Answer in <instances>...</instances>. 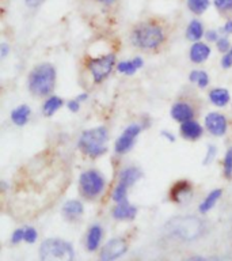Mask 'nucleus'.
Instances as JSON below:
<instances>
[{
    "label": "nucleus",
    "instance_id": "nucleus-37",
    "mask_svg": "<svg viewBox=\"0 0 232 261\" xmlns=\"http://www.w3.org/2000/svg\"><path fill=\"white\" fill-rule=\"evenodd\" d=\"M68 109L71 112H77L79 110V101L77 99H73V101L68 102Z\"/></svg>",
    "mask_w": 232,
    "mask_h": 261
},
{
    "label": "nucleus",
    "instance_id": "nucleus-21",
    "mask_svg": "<svg viewBox=\"0 0 232 261\" xmlns=\"http://www.w3.org/2000/svg\"><path fill=\"white\" fill-rule=\"evenodd\" d=\"M142 65V59L141 57H136L132 61H122L117 67L120 72L126 73V75H133L138 68H141Z\"/></svg>",
    "mask_w": 232,
    "mask_h": 261
},
{
    "label": "nucleus",
    "instance_id": "nucleus-16",
    "mask_svg": "<svg viewBox=\"0 0 232 261\" xmlns=\"http://www.w3.org/2000/svg\"><path fill=\"white\" fill-rule=\"evenodd\" d=\"M137 214V210L133 205H130L128 203L118 204L117 207L113 210V216L118 220L124 219H134V216Z\"/></svg>",
    "mask_w": 232,
    "mask_h": 261
},
{
    "label": "nucleus",
    "instance_id": "nucleus-31",
    "mask_svg": "<svg viewBox=\"0 0 232 261\" xmlns=\"http://www.w3.org/2000/svg\"><path fill=\"white\" fill-rule=\"evenodd\" d=\"M22 241H24V228H18L12 232L11 242L12 244H19Z\"/></svg>",
    "mask_w": 232,
    "mask_h": 261
},
{
    "label": "nucleus",
    "instance_id": "nucleus-10",
    "mask_svg": "<svg viewBox=\"0 0 232 261\" xmlns=\"http://www.w3.org/2000/svg\"><path fill=\"white\" fill-rule=\"evenodd\" d=\"M205 125L211 134L223 136L227 130V118L220 113H209L205 117Z\"/></svg>",
    "mask_w": 232,
    "mask_h": 261
},
{
    "label": "nucleus",
    "instance_id": "nucleus-15",
    "mask_svg": "<svg viewBox=\"0 0 232 261\" xmlns=\"http://www.w3.org/2000/svg\"><path fill=\"white\" fill-rule=\"evenodd\" d=\"M63 214L69 220L77 219L83 214V204L79 200H69L63 207Z\"/></svg>",
    "mask_w": 232,
    "mask_h": 261
},
{
    "label": "nucleus",
    "instance_id": "nucleus-34",
    "mask_svg": "<svg viewBox=\"0 0 232 261\" xmlns=\"http://www.w3.org/2000/svg\"><path fill=\"white\" fill-rule=\"evenodd\" d=\"M187 261H221L220 258H217V257H191V258H189Z\"/></svg>",
    "mask_w": 232,
    "mask_h": 261
},
{
    "label": "nucleus",
    "instance_id": "nucleus-14",
    "mask_svg": "<svg viewBox=\"0 0 232 261\" xmlns=\"http://www.w3.org/2000/svg\"><path fill=\"white\" fill-rule=\"evenodd\" d=\"M211 55V48L204 42H194L190 48V60L193 63H202Z\"/></svg>",
    "mask_w": 232,
    "mask_h": 261
},
{
    "label": "nucleus",
    "instance_id": "nucleus-9",
    "mask_svg": "<svg viewBox=\"0 0 232 261\" xmlns=\"http://www.w3.org/2000/svg\"><path fill=\"white\" fill-rule=\"evenodd\" d=\"M138 134H140V126L137 124H132L128 126L115 142V151L118 154H124L126 151H129Z\"/></svg>",
    "mask_w": 232,
    "mask_h": 261
},
{
    "label": "nucleus",
    "instance_id": "nucleus-28",
    "mask_svg": "<svg viewBox=\"0 0 232 261\" xmlns=\"http://www.w3.org/2000/svg\"><path fill=\"white\" fill-rule=\"evenodd\" d=\"M187 189H189V184L185 182V181L177 184V185L172 188V200H179V196L182 195L183 192H186Z\"/></svg>",
    "mask_w": 232,
    "mask_h": 261
},
{
    "label": "nucleus",
    "instance_id": "nucleus-4",
    "mask_svg": "<svg viewBox=\"0 0 232 261\" xmlns=\"http://www.w3.org/2000/svg\"><path fill=\"white\" fill-rule=\"evenodd\" d=\"M41 261H73L72 246L59 238H49L40 246Z\"/></svg>",
    "mask_w": 232,
    "mask_h": 261
},
{
    "label": "nucleus",
    "instance_id": "nucleus-27",
    "mask_svg": "<svg viewBox=\"0 0 232 261\" xmlns=\"http://www.w3.org/2000/svg\"><path fill=\"white\" fill-rule=\"evenodd\" d=\"M224 174L227 178L232 177V148L227 151L225 158H224Z\"/></svg>",
    "mask_w": 232,
    "mask_h": 261
},
{
    "label": "nucleus",
    "instance_id": "nucleus-35",
    "mask_svg": "<svg viewBox=\"0 0 232 261\" xmlns=\"http://www.w3.org/2000/svg\"><path fill=\"white\" fill-rule=\"evenodd\" d=\"M221 65H223L224 68H231L232 67V57L229 56L228 53L223 57V60H221Z\"/></svg>",
    "mask_w": 232,
    "mask_h": 261
},
{
    "label": "nucleus",
    "instance_id": "nucleus-11",
    "mask_svg": "<svg viewBox=\"0 0 232 261\" xmlns=\"http://www.w3.org/2000/svg\"><path fill=\"white\" fill-rule=\"evenodd\" d=\"M102 236H103V232H102L101 226H98V224L91 226L89 230V234H87V240H85V248H87V250L95 252L99 244H101Z\"/></svg>",
    "mask_w": 232,
    "mask_h": 261
},
{
    "label": "nucleus",
    "instance_id": "nucleus-2",
    "mask_svg": "<svg viewBox=\"0 0 232 261\" xmlns=\"http://www.w3.org/2000/svg\"><path fill=\"white\" fill-rule=\"evenodd\" d=\"M56 69L50 64H40L28 76V89L36 95H48L54 87Z\"/></svg>",
    "mask_w": 232,
    "mask_h": 261
},
{
    "label": "nucleus",
    "instance_id": "nucleus-1",
    "mask_svg": "<svg viewBox=\"0 0 232 261\" xmlns=\"http://www.w3.org/2000/svg\"><path fill=\"white\" fill-rule=\"evenodd\" d=\"M164 230L168 236L178 240L194 241L202 236L205 226L202 220L195 216H175L167 222Z\"/></svg>",
    "mask_w": 232,
    "mask_h": 261
},
{
    "label": "nucleus",
    "instance_id": "nucleus-6",
    "mask_svg": "<svg viewBox=\"0 0 232 261\" xmlns=\"http://www.w3.org/2000/svg\"><path fill=\"white\" fill-rule=\"evenodd\" d=\"M103 188H105V178L102 177L101 173L89 170L80 175V189L85 197H90V199L97 197L101 195Z\"/></svg>",
    "mask_w": 232,
    "mask_h": 261
},
{
    "label": "nucleus",
    "instance_id": "nucleus-38",
    "mask_svg": "<svg viewBox=\"0 0 232 261\" xmlns=\"http://www.w3.org/2000/svg\"><path fill=\"white\" fill-rule=\"evenodd\" d=\"M28 7H38L44 0H24Z\"/></svg>",
    "mask_w": 232,
    "mask_h": 261
},
{
    "label": "nucleus",
    "instance_id": "nucleus-19",
    "mask_svg": "<svg viewBox=\"0 0 232 261\" xmlns=\"http://www.w3.org/2000/svg\"><path fill=\"white\" fill-rule=\"evenodd\" d=\"M28 117H30V108L28 106L20 105L16 109L12 110L11 118L16 125H24L28 121Z\"/></svg>",
    "mask_w": 232,
    "mask_h": 261
},
{
    "label": "nucleus",
    "instance_id": "nucleus-26",
    "mask_svg": "<svg viewBox=\"0 0 232 261\" xmlns=\"http://www.w3.org/2000/svg\"><path fill=\"white\" fill-rule=\"evenodd\" d=\"M126 192H128V187L122 185V184L118 182L117 188L114 189L113 192V200L117 204L126 203Z\"/></svg>",
    "mask_w": 232,
    "mask_h": 261
},
{
    "label": "nucleus",
    "instance_id": "nucleus-7",
    "mask_svg": "<svg viewBox=\"0 0 232 261\" xmlns=\"http://www.w3.org/2000/svg\"><path fill=\"white\" fill-rule=\"evenodd\" d=\"M115 63V56L114 55H106V56L93 59L89 63V68L94 76V81L101 82L103 81L114 67Z\"/></svg>",
    "mask_w": 232,
    "mask_h": 261
},
{
    "label": "nucleus",
    "instance_id": "nucleus-8",
    "mask_svg": "<svg viewBox=\"0 0 232 261\" xmlns=\"http://www.w3.org/2000/svg\"><path fill=\"white\" fill-rule=\"evenodd\" d=\"M126 249H128V245H126L125 240H122V238H113V240H110L103 246L101 252V257H99V261L117 260V258H120V257L125 254Z\"/></svg>",
    "mask_w": 232,
    "mask_h": 261
},
{
    "label": "nucleus",
    "instance_id": "nucleus-32",
    "mask_svg": "<svg viewBox=\"0 0 232 261\" xmlns=\"http://www.w3.org/2000/svg\"><path fill=\"white\" fill-rule=\"evenodd\" d=\"M216 154H217V150H216L215 146L208 147L207 156H205V159H204V165H209V163L213 161V158H215Z\"/></svg>",
    "mask_w": 232,
    "mask_h": 261
},
{
    "label": "nucleus",
    "instance_id": "nucleus-5",
    "mask_svg": "<svg viewBox=\"0 0 232 261\" xmlns=\"http://www.w3.org/2000/svg\"><path fill=\"white\" fill-rule=\"evenodd\" d=\"M133 42L142 49L158 48L164 41L163 29L154 23L138 24L133 30Z\"/></svg>",
    "mask_w": 232,
    "mask_h": 261
},
{
    "label": "nucleus",
    "instance_id": "nucleus-20",
    "mask_svg": "<svg viewBox=\"0 0 232 261\" xmlns=\"http://www.w3.org/2000/svg\"><path fill=\"white\" fill-rule=\"evenodd\" d=\"M221 189H215V191H212L209 195L204 199V201L199 204V212L201 214H205V212L211 211L212 208L215 207V204L217 203V200L220 199V196H221Z\"/></svg>",
    "mask_w": 232,
    "mask_h": 261
},
{
    "label": "nucleus",
    "instance_id": "nucleus-17",
    "mask_svg": "<svg viewBox=\"0 0 232 261\" xmlns=\"http://www.w3.org/2000/svg\"><path fill=\"white\" fill-rule=\"evenodd\" d=\"M140 177H141V171L138 170L137 167H128L121 171L120 184L125 185V187H132L137 179H140Z\"/></svg>",
    "mask_w": 232,
    "mask_h": 261
},
{
    "label": "nucleus",
    "instance_id": "nucleus-42",
    "mask_svg": "<svg viewBox=\"0 0 232 261\" xmlns=\"http://www.w3.org/2000/svg\"><path fill=\"white\" fill-rule=\"evenodd\" d=\"M162 134H163V136H166V138L168 139V140H171V142H174V140H175V138L172 136V135H170V132L164 130V132H162Z\"/></svg>",
    "mask_w": 232,
    "mask_h": 261
},
{
    "label": "nucleus",
    "instance_id": "nucleus-24",
    "mask_svg": "<svg viewBox=\"0 0 232 261\" xmlns=\"http://www.w3.org/2000/svg\"><path fill=\"white\" fill-rule=\"evenodd\" d=\"M187 7L197 15L202 14L209 7V0H187Z\"/></svg>",
    "mask_w": 232,
    "mask_h": 261
},
{
    "label": "nucleus",
    "instance_id": "nucleus-12",
    "mask_svg": "<svg viewBox=\"0 0 232 261\" xmlns=\"http://www.w3.org/2000/svg\"><path fill=\"white\" fill-rule=\"evenodd\" d=\"M171 116L179 122L189 121V120H191V117H193V109H191L187 103H185V102H178V103H175V105L172 106V109H171Z\"/></svg>",
    "mask_w": 232,
    "mask_h": 261
},
{
    "label": "nucleus",
    "instance_id": "nucleus-39",
    "mask_svg": "<svg viewBox=\"0 0 232 261\" xmlns=\"http://www.w3.org/2000/svg\"><path fill=\"white\" fill-rule=\"evenodd\" d=\"M223 32L225 33V34H232V20H228L227 23L224 24Z\"/></svg>",
    "mask_w": 232,
    "mask_h": 261
},
{
    "label": "nucleus",
    "instance_id": "nucleus-41",
    "mask_svg": "<svg viewBox=\"0 0 232 261\" xmlns=\"http://www.w3.org/2000/svg\"><path fill=\"white\" fill-rule=\"evenodd\" d=\"M0 49H2V53H0V56L2 57H6V55H7L8 52V46L6 44H3L2 46H0Z\"/></svg>",
    "mask_w": 232,
    "mask_h": 261
},
{
    "label": "nucleus",
    "instance_id": "nucleus-40",
    "mask_svg": "<svg viewBox=\"0 0 232 261\" xmlns=\"http://www.w3.org/2000/svg\"><path fill=\"white\" fill-rule=\"evenodd\" d=\"M97 3H101L103 4V6H111V4H114L117 0H95Z\"/></svg>",
    "mask_w": 232,
    "mask_h": 261
},
{
    "label": "nucleus",
    "instance_id": "nucleus-25",
    "mask_svg": "<svg viewBox=\"0 0 232 261\" xmlns=\"http://www.w3.org/2000/svg\"><path fill=\"white\" fill-rule=\"evenodd\" d=\"M190 81L197 83L199 87H207L209 83V76L205 71H193L190 73Z\"/></svg>",
    "mask_w": 232,
    "mask_h": 261
},
{
    "label": "nucleus",
    "instance_id": "nucleus-22",
    "mask_svg": "<svg viewBox=\"0 0 232 261\" xmlns=\"http://www.w3.org/2000/svg\"><path fill=\"white\" fill-rule=\"evenodd\" d=\"M209 99L213 105L224 106L227 105L228 101H229V93L225 89H213L209 93Z\"/></svg>",
    "mask_w": 232,
    "mask_h": 261
},
{
    "label": "nucleus",
    "instance_id": "nucleus-29",
    "mask_svg": "<svg viewBox=\"0 0 232 261\" xmlns=\"http://www.w3.org/2000/svg\"><path fill=\"white\" fill-rule=\"evenodd\" d=\"M213 3H215V7L221 12L232 10V0H215Z\"/></svg>",
    "mask_w": 232,
    "mask_h": 261
},
{
    "label": "nucleus",
    "instance_id": "nucleus-36",
    "mask_svg": "<svg viewBox=\"0 0 232 261\" xmlns=\"http://www.w3.org/2000/svg\"><path fill=\"white\" fill-rule=\"evenodd\" d=\"M208 41H217L219 40V36H217V32L216 30H208L207 34H205Z\"/></svg>",
    "mask_w": 232,
    "mask_h": 261
},
{
    "label": "nucleus",
    "instance_id": "nucleus-23",
    "mask_svg": "<svg viewBox=\"0 0 232 261\" xmlns=\"http://www.w3.org/2000/svg\"><path fill=\"white\" fill-rule=\"evenodd\" d=\"M61 106H63V99L61 98L50 97L45 101L42 109H44V113L46 116H52V114H54L57 110L60 109Z\"/></svg>",
    "mask_w": 232,
    "mask_h": 261
},
{
    "label": "nucleus",
    "instance_id": "nucleus-43",
    "mask_svg": "<svg viewBox=\"0 0 232 261\" xmlns=\"http://www.w3.org/2000/svg\"><path fill=\"white\" fill-rule=\"evenodd\" d=\"M228 55H229V56H231V57H232V48H231V49H229V50H228Z\"/></svg>",
    "mask_w": 232,
    "mask_h": 261
},
{
    "label": "nucleus",
    "instance_id": "nucleus-18",
    "mask_svg": "<svg viewBox=\"0 0 232 261\" xmlns=\"http://www.w3.org/2000/svg\"><path fill=\"white\" fill-rule=\"evenodd\" d=\"M202 36H204L202 23H201L199 20L193 19L190 23H189V26H187V29H186L187 40L194 41V42H197V41H198Z\"/></svg>",
    "mask_w": 232,
    "mask_h": 261
},
{
    "label": "nucleus",
    "instance_id": "nucleus-3",
    "mask_svg": "<svg viewBox=\"0 0 232 261\" xmlns=\"http://www.w3.org/2000/svg\"><path fill=\"white\" fill-rule=\"evenodd\" d=\"M107 140V130L105 126H98L83 132L80 140H79V147L83 152L93 158L101 156L106 152L105 143Z\"/></svg>",
    "mask_w": 232,
    "mask_h": 261
},
{
    "label": "nucleus",
    "instance_id": "nucleus-13",
    "mask_svg": "<svg viewBox=\"0 0 232 261\" xmlns=\"http://www.w3.org/2000/svg\"><path fill=\"white\" fill-rule=\"evenodd\" d=\"M181 134L183 138L189 139V140H195L202 135V128L197 121L189 120V121L182 122L181 125Z\"/></svg>",
    "mask_w": 232,
    "mask_h": 261
},
{
    "label": "nucleus",
    "instance_id": "nucleus-33",
    "mask_svg": "<svg viewBox=\"0 0 232 261\" xmlns=\"http://www.w3.org/2000/svg\"><path fill=\"white\" fill-rule=\"evenodd\" d=\"M217 49H219L220 52H228L229 50V41L228 38L223 37V38H219L217 40Z\"/></svg>",
    "mask_w": 232,
    "mask_h": 261
},
{
    "label": "nucleus",
    "instance_id": "nucleus-30",
    "mask_svg": "<svg viewBox=\"0 0 232 261\" xmlns=\"http://www.w3.org/2000/svg\"><path fill=\"white\" fill-rule=\"evenodd\" d=\"M37 238H38V232H37L36 228H24V241H26L27 244H34L37 241Z\"/></svg>",
    "mask_w": 232,
    "mask_h": 261
}]
</instances>
